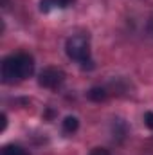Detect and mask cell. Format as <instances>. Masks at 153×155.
I'll list each match as a JSON object with an SVG mask.
<instances>
[{
    "label": "cell",
    "mask_w": 153,
    "mask_h": 155,
    "mask_svg": "<svg viewBox=\"0 0 153 155\" xmlns=\"http://www.w3.org/2000/svg\"><path fill=\"white\" fill-rule=\"evenodd\" d=\"M33 72H34V60L25 52L7 56L2 61V81L7 85L24 81Z\"/></svg>",
    "instance_id": "cell-1"
},
{
    "label": "cell",
    "mask_w": 153,
    "mask_h": 155,
    "mask_svg": "<svg viewBox=\"0 0 153 155\" xmlns=\"http://www.w3.org/2000/svg\"><path fill=\"white\" fill-rule=\"evenodd\" d=\"M65 51H67V56L70 60H76L81 63H90V41L88 36L85 35H74L67 40V45H65Z\"/></svg>",
    "instance_id": "cell-2"
},
{
    "label": "cell",
    "mask_w": 153,
    "mask_h": 155,
    "mask_svg": "<svg viewBox=\"0 0 153 155\" xmlns=\"http://www.w3.org/2000/svg\"><path fill=\"white\" fill-rule=\"evenodd\" d=\"M40 85L45 87V88H58L61 87V83L65 81V74L61 69H56V67H47L40 72V78H38Z\"/></svg>",
    "instance_id": "cell-3"
},
{
    "label": "cell",
    "mask_w": 153,
    "mask_h": 155,
    "mask_svg": "<svg viewBox=\"0 0 153 155\" xmlns=\"http://www.w3.org/2000/svg\"><path fill=\"white\" fill-rule=\"evenodd\" d=\"M72 4H74V0H41L40 2V11L49 13L52 9H65Z\"/></svg>",
    "instance_id": "cell-4"
},
{
    "label": "cell",
    "mask_w": 153,
    "mask_h": 155,
    "mask_svg": "<svg viewBox=\"0 0 153 155\" xmlns=\"http://www.w3.org/2000/svg\"><path fill=\"white\" fill-rule=\"evenodd\" d=\"M77 126H79V121H77V117H74V116L65 117V121H63V130H65L67 134H72V132H76Z\"/></svg>",
    "instance_id": "cell-5"
},
{
    "label": "cell",
    "mask_w": 153,
    "mask_h": 155,
    "mask_svg": "<svg viewBox=\"0 0 153 155\" xmlns=\"http://www.w3.org/2000/svg\"><path fill=\"white\" fill-rule=\"evenodd\" d=\"M0 155H29L22 146H16V144H7L2 148V153Z\"/></svg>",
    "instance_id": "cell-6"
},
{
    "label": "cell",
    "mask_w": 153,
    "mask_h": 155,
    "mask_svg": "<svg viewBox=\"0 0 153 155\" xmlns=\"http://www.w3.org/2000/svg\"><path fill=\"white\" fill-rule=\"evenodd\" d=\"M88 99H92V101H103V99H106V92L103 88H99V87H94L88 92Z\"/></svg>",
    "instance_id": "cell-7"
},
{
    "label": "cell",
    "mask_w": 153,
    "mask_h": 155,
    "mask_svg": "<svg viewBox=\"0 0 153 155\" xmlns=\"http://www.w3.org/2000/svg\"><path fill=\"white\" fill-rule=\"evenodd\" d=\"M144 123H146L148 128H151L153 130V112H146V116H144Z\"/></svg>",
    "instance_id": "cell-8"
},
{
    "label": "cell",
    "mask_w": 153,
    "mask_h": 155,
    "mask_svg": "<svg viewBox=\"0 0 153 155\" xmlns=\"http://www.w3.org/2000/svg\"><path fill=\"white\" fill-rule=\"evenodd\" d=\"M90 155H110V152L105 150V148H94V150L90 152Z\"/></svg>",
    "instance_id": "cell-9"
},
{
    "label": "cell",
    "mask_w": 153,
    "mask_h": 155,
    "mask_svg": "<svg viewBox=\"0 0 153 155\" xmlns=\"http://www.w3.org/2000/svg\"><path fill=\"white\" fill-rule=\"evenodd\" d=\"M7 126V121H5V114H2V130H5Z\"/></svg>",
    "instance_id": "cell-10"
}]
</instances>
